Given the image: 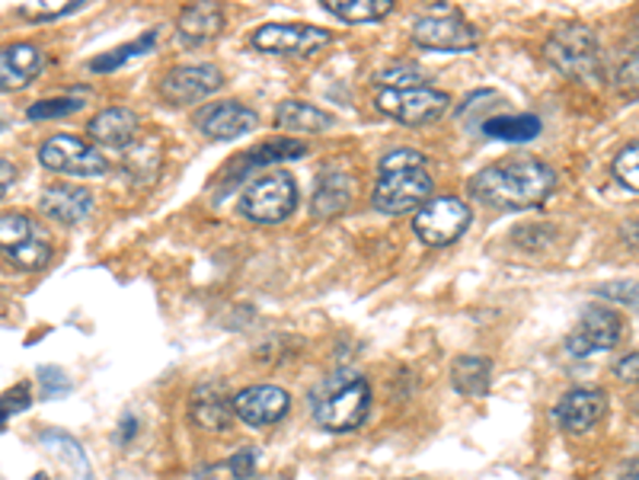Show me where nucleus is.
<instances>
[{
    "label": "nucleus",
    "mask_w": 639,
    "mask_h": 480,
    "mask_svg": "<svg viewBox=\"0 0 639 480\" xmlns=\"http://www.w3.org/2000/svg\"><path fill=\"white\" fill-rule=\"evenodd\" d=\"M556 186V174L537 157H509L470 176L473 202L496 212H524L541 206Z\"/></svg>",
    "instance_id": "f257e3e1"
},
{
    "label": "nucleus",
    "mask_w": 639,
    "mask_h": 480,
    "mask_svg": "<svg viewBox=\"0 0 639 480\" xmlns=\"http://www.w3.org/2000/svg\"><path fill=\"white\" fill-rule=\"evenodd\" d=\"M310 413L327 433H352L371 413V385L355 368H336L310 391Z\"/></svg>",
    "instance_id": "f03ea898"
},
{
    "label": "nucleus",
    "mask_w": 639,
    "mask_h": 480,
    "mask_svg": "<svg viewBox=\"0 0 639 480\" xmlns=\"http://www.w3.org/2000/svg\"><path fill=\"white\" fill-rule=\"evenodd\" d=\"M298 209V183L285 171L256 176L240 196V215L256 224H279Z\"/></svg>",
    "instance_id": "7ed1b4c3"
},
{
    "label": "nucleus",
    "mask_w": 639,
    "mask_h": 480,
    "mask_svg": "<svg viewBox=\"0 0 639 480\" xmlns=\"http://www.w3.org/2000/svg\"><path fill=\"white\" fill-rule=\"evenodd\" d=\"M0 247L10 266L23 269V272H36L51 260V244L45 237V231L26 215L7 212L0 219Z\"/></svg>",
    "instance_id": "20e7f679"
},
{
    "label": "nucleus",
    "mask_w": 639,
    "mask_h": 480,
    "mask_svg": "<svg viewBox=\"0 0 639 480\" xmlns=\"http://www.w3.org/2000/svg\"><path fill=\"white\" fill-rule=\"evenodd\" d=\"M378 113L403 122V126H428L435 119H441L451 106L448 93L435 87H410V90H381L375 96Z\"/></svg>",
    "instance_id": "39448f33"
},
{
    "label": "nucleus",
    "mask_w": 639,
    "mask_h": 480,
    "mask_svg": "<svg viewBox=\"0 0 639 480\" xmlns=\"http://www.w3.org/2000/svg\"><path fill=\"white\" fill-rule=\"evenodd\" d=\"M597 51H601V45H597L595 30H589L582 23L559 26L547 39V58L563 74H572V78H592L595 74Z\"/></svg>",
    "instance_id": "423d86ee"
},
{
    "label": "nucleus",
    "mask_w": 639,
    "mask_h": 480,
    "mask_svg": "<svg viewBox=\"0 0 639 480\" xmlns=\"http://www.w3.org/2000/svg\"><path fill=\"white\" fill-rule=\"evenodd\" d=\"M470 219H473V212L468 209V202H461L458 196H435L416 212L413 227H416L423 244L445 247V244H454L468 231Z\"/></svg>",
    "instance_id": "0eeeda50"
},
{
    "label": "nucleus",
    "mask_w": 639,
    "mask_h": 480,
    "mask_svg": "<svg viewBox=\"0 0 639 480\" xmlns=\"http://www.w3.org/2000/svg\"><path fill=\"white\" fill-rule=\"evenodd\" d=\"M620 337H624V317L607 305H589L579 314V324L566 340V352L576 359H589L595 352L614 350Z\"/></svg>",
    "instance_id": "6e6552de"
},
{
    "label": "nucleus",
    "mask_w": 639,
    "mask_h": 480,
    "mask_svg": "<svg viewBox=\"0 0 639 480\" xmlns=\"http://www.w3.org/2000/svg\"><path fill=\"white\" fill-rule=\"evenodd\" d=\"M39 164L64 176H103L109 171L106 157L90 148L86 141L74 138V134H51L39 148Z\"/></svg>",
    "instance_id": "1a4fd4ad"
},
{
    "label": "nucleus",
    "mask_w": 639,
    "mask_h": 480,
    "mask_svg": "<svg viewBox=\"0 0 639 480\" xmlns=\"http://www.w3.org/2000/svg\"><path fill=\"white\" fill-rule=\"evenodd\" d=\"M431 196V176L426 171H390L378 176L375 186V209L383 215H403L423 209Z\"/></svg>",
    "instance_id": "9d476101"
},
{
    "label": "nucleus",
    "mask_w": 639,
    "mask_h": 480,
    "mask_svg": "<svg viewBox=\"0 0 639 480\" xmlns=\"http://www.w3.org/2000/svg\"><path fill=\"white\" fill-rule=\"evenodd\" d=\"M330 33L307 26V23H265L253 33V45L269 55H285V58H310L320 48L330 45Z\"/></svg>",
    "instance_id": "9b49d317"
},
{
    "label": "nucleus",
    "mask_w": 639,
    "mask_h": 480,
    "mask_svg": "<svg viewBox=\"0 0 639 480\" xmlns=\"http://www.w3.org/2000/svg\"><path fill=\"white\" fill-rule=\"evenodd\" d=\"M224 84L221 71L214 65H179L161 78V96L170 106H192Z\"/></svg>",
    "instance_id": "f8f14e48"
},
{
    "label": "nucleus",
    "mask_w": 639,
    "mask_h": 480,
    "mask_svg": "<svg viewBox=\"0 0 639 480\" xmlns=\"http://www.w3.org/2000/svg\"><path fill=\"white\" fill-rule=\"evenodd\" d=\"M413 39L423 48H435V51H470L480 43V33L458 13H438V16L416 20Z\"/></svg>",
    "instance_id": "ddd939ff"
},
{
    "label": "nucleus",
    "mask_w": 639,
    "mask_h": 480,
    "mask_svg": "<svg viewBox=\"0 0 639 480\" xmlns=\"http://www.w3.org/2000/svg\"><path fill=\"white\" fill-rule=\"evenodd\" d=\"M604 413H607V394L601 388H572L563 394L554 407V420L569 436L589 433Z\"/></svg>",
    "instance_id": "4468645a"
},
{
    "label": "nucleus",
    "mask_w": 639,
    "mask_h": 480,
    "mask_svg": "<svg viewBox=\"0 0 639 480\" xmlns=\"http://www.w3.org/2000/svg\"><path fill=\"white\" fill-rule=\"evenodd\" d=\"M292 407V397L279 385H250L234 397V413L247 426H272L285 420Z\"/></svg>",
    "instance_id": "2eb2a0df"
},
{
    "label": "nucleus",
    "mask_w": 639,
    "mask_h": 480,
    "mask_svg": "<svg viewBox=\"0 0 639 480\" xmlns=\"http://www.w3.org/2000/svg\"><path fill=\"white\" fill-rule=\"evenodd\" d=\"M256 126H259V116L237 99L212 103V106H202L196 113V129L205 131L209 138H217V141H234V138L253 131Z\"/></svg>",
    "instance_id": "dca6fc26"
},
{
    "label": "nucleus",
    "mask_w": 639,
    "mask_h": 480,
    "mask_svg": "<svg viewBox=\"0 0 639 480\" xmlns=\"http://www.w3.org/2000/svg\"><path fill=\"white\" fill-rule=\"evenodd\" d=\"M141 129V119L134 109H126V106H109L103 113H96L90 119V138L99 144V148H109V151H122L134 141V134Z\"/></svg>",
    "instance_id": "f3484780"
},
{
    "label": "nucleus",
    "mask_w": 639,
    "mask_h": 480,
    "mask_svg": "<svg viewBox=\"0 0 639 480\" xmlns=\"http://www.w3.org/2000/svg\"><path fill=\"white\" fill-rule=\"evenodd\" d=\"M45 68V51L33 43H13L0 55V87L20 90L36 81Z\"/></svg>",
    "instance_id": "a211bd4d"
},
{
    "label": "nucleus",
    "mask_w": 639,
    "mask_h": 480,
    "mask_svg": "<svg viewBox=\"0 0 639 480\" xmlns=\"http://www.w3.org/2000/svg\"><path fill=\"white\" fill-rule=\"evenodd\" d=\"M39 209L48 219L61 221V224H81L93 212V196L84 186H48L39 196Z\"/></svg>",
    "instance_id": "6ab92c4d"
},
{
    "label": "nucleus",
    "mask_w": 639,
    "mask_h": 480,
    "mask_svg": "<svg viewBox=\"0 0 639 480\" xmlns=\"http://www.w3.org/2000/svg\"><path fill=\"white\" fill-rule=\"evenodd\" d=\"M189 417L196 426L209 430V433H221L230 426L234 413V400H227L217 385H199L192 397H189Z\"/></svg>",
    "instance_id": "aec40b11"
},
{
    "label": "nucleus",
    "mask_w": 639,
    "mask_h": 480,
    "mask_svg": "<svg viewBox=\"0 0 639 480\" xmlns=\"http://www.w3.org/2000/svg\"><path fill=\"white\" fill-rule=\"evenodd\" d=\"M330 126H333L330 113H323L320 106L300 103V99H285L275 109V129L292 131V138L295 134H317V131L330 129Z\"/></svg>",
    "instance_id": "412c9836"
},
{
    "label": "nucleus",
    "mask_w": 639,
    "mask_h": 480,
    "mask_svg": "<svg viewBox=\"0 0 639 480\" xmlns=\"http://www.w3.org/2000/svg\"><path fill=\"white\" fill-rule=\"evenodd\" d=\"M176 26H179V36H182L186 43H205V39H214V36L224 30V13H221V7L212 3V0L189 3V7L179 13Z\"/></svg>",
    "instance_id": "4be33fe9"
},
{
    "label": "nucleus",
    "mask_w": 639,
    "mask_h": 480,
    "mask_svg": "<svg viewBox=\"0 0 639 480\" xmlns=\"http://www.w3.org/2000/svg\"><path fill=\"white\" fill-rule=\"evenodd\" d=\"M352 202V179L345 174H323L317 189H313V199H310V212L313 219H336L340 212L348 209Z\"/></svg>",
    "instance_id": "5701e85b"
},
{
    "label": "nucleus",
    "mask_w": 639,
    "mask_h": 480,
    "mask_svg": "<svg viewBox=\"0 0 639 480\" xmlns=\"http://www.w3.org/2000/svg\"><path fill=\"white\" fill-rule=\"evenodd\" d=\"M451 385L464 397H486L493 385V362L486 355H458L451 365Z\"/></svg>",
    "instance_id": "b1692460"
},
{
    "label": "nucleus",
    "mask_w": 639,
    "mask_h": 480,
    "mask_svg": "<svg viewBox=\"0 0 639 480\" xmlns=\"http://www.w3.org/2000/svg\"><path fill=\"white\" fill-rule=\"evenodd\" d=\"M304 154H307V144L300 138H269L240 157V167L244 171L247 167H269V164H282V161H298Z\"/></svg>",
    "instance_id": "393cba45"
},
{
    "label": "nucleus",
    "mask_w": 639,
    "mask_h": 480,
    "mask_svg": "<svg viewBox=\"0 0 639 480\" xmlns=\"http://www.w3.org/2000/svg\"><path fill=\"white\" fill-rule=\"evenodd\" d=\"M39 442H43V448L48 455H55V458H61L74 475L81 480H93L90 475V461H86V452L81 448V442L74 436H68V433H61V430H43L39 433Z\"/></svg>",
    "instance_id": "a878e982"
},
{
    "label": "nucleus",
    "mask_w": 639,
    "mask_h": 480,
    "mask_svg": "<svg viewBox=\"0 0 639 480\" xmlns=\"http://www.w3.org/2000/svg\"><path fill=\"white\" fill-rule=\"evenodd\" d=\"M541 119L531 113H514V116H493L483 122V131L499 141H531L541 134Z\"/></svg>",
    "instance_id": "bb28decb"
},
{
    "label": "nucleus",
    "mask_w": 639,
    "mask_h": 480,
    "mask_svg": "<svg viewBox=\"0 0 639 480\" xmlns=\"http://www.w3.org/2000/svg\"><path fill=\"white\" fill-rule=\"evenodd\" d=\"M323 7L342 23H378L393 10V0H323Z\"/></svg>",
    "instance_id": "cd10ccee"
},
{
    "label": "nucleus",
    "mask_w": 639,
    "mask_h": 480,
    "mask_svg": "<svg viewBox=\"0 0 639 480\" xmlns=\"http://www.w3.org/2000/svg\"><path fill=\"white\" fill-rule=\"evenodd\" d=\"M154 43H157V30H147L141 39H131L128 45H119L116 51H106V55L93 58V61H90V71H93V74H109V71H119L126 61H131V58L147 55V51L154 48Z\"/></svg>",
    "instance_id": "c85d7f7f"
},
{
    "label": "nucleus",
    "mask_w": 639,
    "mask_h": 480,
    "mask_svg": "<svg viewBox=\"0 0 639 480\" xmlns=\"http://www.w3.org/2000/svg\"><path fill=\"white\" fill-rule=\"evenodd\" d=\"M84 106L81 96H48V99H36L26 116L29 122H48V119H61V116H71Z\"/></svg>",
    "instance_id": "c756f323"
},
{
    "label": "nucleus",
    "mask_w": 639,
    "mask_h": 480,
    "mask_svg": "<svg viewBox=\"0 0 639 480\" xmlns=\"http://www.w3.org/2000/svg\"><path fill=\"white\" fill-rule=\"evenodd\" d=\"M423 78H426V74H423V68H419V65L403 61V65H390V68H383L381 74H378V84H381V90H410V87H423V84H419Z\"/></svg>",
    "instance_id": "7c9ffc66"
},
{
    "label": "nucleus",
    "mask_w": 639,
    "mask_h": 480,
    "mask_svg": "<svg viewBox=\"0 0 639 480\" xmlns=\"http://www.w3.org/2000/svg\"><path fill=\"white\" fill-rule=\"evenodd\" d=\"M611 171H614L620 186H627L630 192H639V141H630V144L614 157Z\"/></svg>",
    "instance_id": "2f4dec72"
},
{
    "label": "nucleus",
    "mask_w": 639,
    "mask_h": 480,
    "mask_svg": "<svg viewBox=\"0 0 639 480\" xmlns=\"http://www.w3.org/2000/svg\"><path fill=\"white\" fill-rule=\"evenodd\" d=\"M390 171H426V154L413 148H397L381 161V174H390Z\"/></svg>",
    "instance_id": "473e14b6"
},
{
    "label": "nucleus",
    "mask_w": 639,
    "mask_h": 480,
    "mask_svg": "<svg viewBox=\"0 0 639 480\" xmlns=\"http://www.w3.org/2000/svg\"><path fill=\"white\" fill-rule=\"evenodd\" d=\"M84 7V0H71V3H64V0H48V3H36V7H20V13L26 16V20H58V16H68V13H74V10H81Z\"/></svg>",
    "instance_id": "72a5a7b5"
},
{
    "label": "nucleus",
    "mask_w": 639,
    "mask_h": 480,
    "mask_svg": "<svg viewBox=\"0 0 639 480\" xmlns=\"http://www.w3.org/2000/svg\"><path fill=\"white\" fill-rule=\"evenodd\" d=\"M39 388H43L45 400H55V397H64L71 391V378L58 368V365H43L39 368Z\"/></svg>",
    "instance_id": "f704fd0d"
},
{
    "label": "nucleus",
    "mask_w": 639,
    "mask_h": 480,
    "mask_svg": "<svg viewBox=\"0 0 639 480\" xmlns=\"http://www.w3.org/2000/svg\"><path fill=\"white\" fill-rule=\"evenodd\" d=\"M33 407V394H29V385H13L10 391H3L0 397V413H3V423L10 420V417H16V413H26Z\"/></svg>",
    "instance_id": "c9c22d12"
},
{
    "label": "nucleus",
    "mask_w": 639,
    "mask_h": 480,
    "mask_svg": "<svg viewBox=\"0 0 639 480\" xmlns=\"http://www.w3.org/2000/svg\"><path fill=\"white\" fill-rule=\"evenodd\" d=\"M597 295H601V298H607V302H617V305H627V307L639 305L637 282H607V285H597Z\"/></svg>",
    "instance_id": "e433bc0d"
},
{
    "label": "nucleus",
    "mask_w": 639,
    "mask_h": 480,
    "mask_svg": "<svg viewBox=\"0 0 639 480\" xmlns=\"http://www.w3.org/2000/svg\"><path fill=\"white\" fill-rule=\"evenodd\" d=\"M617 90L624 96H630V99L639 96V48L620 65V71H617Z\"/></svg>",
    "instance_id": "4c0bfd02"
},
{
    "label": "nucleus",
    "mask_w": 639,
    "mask_h": 480,
    "mask_svg": "<svg viewBox=\"0 0 639 480\" xmlns=\"http://www.w3.org/2000/svg\"><path fill=\"white\" fill-rule=\"evenodd\" d=\"M227 471L234 475L237 480H244V478H253V471H256V452L253 448H244V452H237L230 461H227Z\"/></svg>",
    "instance_id": "58836bf2"
},
{
    "label": "nucleus",
    "mask_w": 639,
    "mask_h": 480,
    "mask_svg": "<svg viewBox=\"0 0 639 480\" xmlns=\"http://www.w3.org/2000/svg\"><path fill=\"white\" fill-rule=\"evenodd\" d=\"M614 375H617L620 382L639 385V352H630V355L617 359V362H614Z\"/></svg>",
    "instance_id": "ea45409f"
},
{
    "label": "nucleus",
    "mask_w": 639,
    "mask_h": 480,
    "mask_svg": "<svg viewBox=\"0 0 639 480\" xmlns=\"http://www.w3.org/2000/svg\"><path fill=\"white\" fill-rule=\"evenodd\" d=\"M134 433H138V420H134L131 413H126V417H122V423H119L116 442H119V445H128V442L134 438Z\"/></svg>",
    "instance_id": "a19ab883"
},
{
    "label": "nucleus",
    "mask_w": 639,
    "mask_h": 480,
    "mask_svg": "<svg viewBox=\"0 0 639 480\" xmlns=\"http://www.w3.org/2000/svg\"><path fill=\"white\" fill-rule=\"evenodd\" d=\"M0 176H3V183H0V192L7 196V192H10V186H13V179H16V171H13L10 157H3V161H0Z\"/></svg>",
    "instance_id": "79ce46f5"
},
{
    "label": "nucleus",
    "mask_w": 639,
    "mask_h": 480,
    "mask_svg": "<svg viewBox=\"0 0 639 480\" xmlns=\"http://www.w3.org/2000/svg\"><path fill=\"white\" fill-rule=\"evenodd\" d=\"M620 480H639V461H624V471H620Z\"/></svg>",
    "instance_id": "37998d69"
},
{
    "label": "nucleus",
    "mask_w": 639,
    "mask_h": 480,
    "mask_svg": "<svg viewBox=\"0 0 639 480\" xmlns=\"http://www.w3.org/2000/svg\"><path fill=\"white\" fill-rule=\"evenodd\" d=\"M29 480H51V478H48V475H33Z\"/></svg>",
    "instance_id": "c03bdc74"
}]
</instances>
